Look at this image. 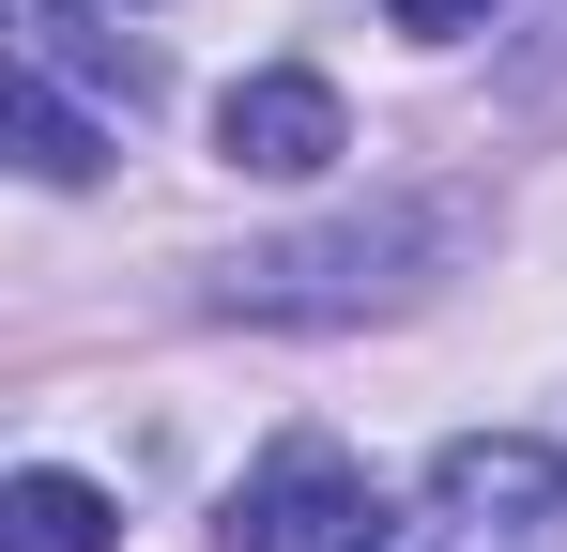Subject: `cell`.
Here are the masks:
<instances>
[{
  "label": "cell",
  "mask_w": 567,
  "mask_h": 552,
  "mask_svg": "<svg viewBox=\"0 0 567 552\" xmlns=\"http://www.w3.org/2000/svg\"><path fill=\"white\" fill-rule=\"evenodd\" d=\"M383 538V491L353 446H322V430H291V446L246 460V491H230V552H369Z\"/></svg>",
  "instance_id": "6da1fadb"
},
{
  "label": "cell",
  "mask_w": 567,
  "mask_h": 552,
  "mask_svg": "<svg viewBox=\"0 0 567 552\" xmlns=\"http://www.w3.org/2000/svg\"><path fill=\"white\" fill-rule=\"evenodd\" d=\"M430 522H461V552H567V460L537 430H461L430 460Z\"/></svg>",
  "instance_id": "7a4b0ae2"
},
{
  "label": "cell",
  "mask_w": 567,
  "mask_h": 552,
  "mask_svg": "<svg viewBox=\"0 0 567 552\" xmlns=\"http://www.w3.org/2000/svg\"><path fill=\"white\" fill-rule=\"evenodd\" d=\"M215 154H230V170H261V184H322L338 154H353V108L307 78V62H261V78L215 92Z\"/></svg>",
  "instance_id": "3957f363"
},
{
  "label": "cell",
  "mask_w": 567,
  "mask_h": 552,
  "mask_svg": "<svg viewBox=\"0 0 567 552\" xmlns=\"http://www.w3.org/2000/svg\"><path fill=\"white\" fill-rule=\"evenodd\" d=\"M107 522H123V507H107L93 476H62V460H31V476L0 491V538L16 552H107Z\"/></svg>",
  "instance_id": "277c9868"
},
{
  "label": "cell",
  "mask_w": 567,
  "mask_h": 552,
  "mask_svg": "<svg viewBox=\"0 0 567 552\" xmlns=\"http://www.w3.org/2000/svg\"><path fill=\"white\" fill-rule=\"evenodd\" d=\"M16 139H31V170H47V184H78V170L107 154V139H93V108L62 92V62H31V78H16Z\"/></svg>",
  "instance_id": "5b68a950"
},
{
  "label": "cell",
  "mask_w": 567,
  "mask_h": 552,
  "mask_svg": "<svg viewBox=\"0 0 567 552\" xmlns=\"http://www.w3.org/2000/svg\"><path fill=\"white\" fill-rule=\"evenodd\" d=\"M383 16H399V31H475L491 0H383Z\"/></svg>",
  "instance_id": "8992f818"
}]
</instances>
